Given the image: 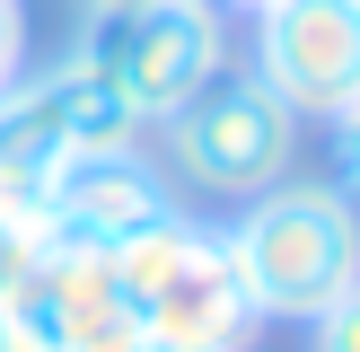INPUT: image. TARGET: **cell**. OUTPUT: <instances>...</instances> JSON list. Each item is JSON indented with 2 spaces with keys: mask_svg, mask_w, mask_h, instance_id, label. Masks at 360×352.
<instances>
[{
  "mask_svg": "<svg viewBox=\"0 0 360 352\" xmlns=\"http://www.w3.org/2000/svg\"><path fill=\"white\" fill-rule=\"evenodd\" d=\"M18 53H27V9H18V0H0V88L18 80Z\"/></svg>",
  "mask_w": 360,
  "mask_h": 352,
  "instance_id": "obj_10",
  "label": "cell"
},
{
  "mask_svg": "<svg viewBox=\"0 0 360 352\" xmlns=\"http://www.w3.org/2000/svg\"><path fill=\"white\" fill-rule=\"evenodd\" d=\"M334 158H343V194H360V97L334 115Z\"/></svg>",
  "mask_w": 360,
  "mask_h": 352,
  "instance_id": "obj_9",
  "label": "cell"
},
{
  "mask_svg": "<svg viewBox=\"0 0 360 352\" xmlns=\"http://www.w3.org/2000/svg\"><path fill=\"white\" fill-rule=\"evenodd\" d=\"M167 168L193 194H220V203H255L264 185L299 168V115L255 80V70H220L211 88H193L167 123Z\"/></svg>",
  "mask_w": 360,
  "mask_h": 352,
  "instance_id": "obj_4",
  "label": "cell"
},
{
  "mask_svg": "<svg viewBox=\"0 0 360 352\" xmlns=\"http://www.w3.org/2000/svg\"><path fill=\"white\" fill-rule=\"evenodd\" d=\"M70 62L97 70L132 106V123H167L193 88H211L229 70V44H220V9H202V0H150V9L88 18Z\"/></svg>",
  "mask_w": 360,
  "mask_h": 352,
  "instance_id": "obj_5",
  "label": "cell"
},
{
  "mask_svg": "<svg viewBox=\"0 0 360 352\" xmlns=\"http://www.w3.org/2000/svg\"><path fill=\"white\" fill-rule=\"evenodd\" d=\"M158 220H176V203H167V185H158V168L141 150H88L44 194V229L79 238V246H123Z\"/></svg>",
  "mask_w": 360,
  "mask_h": 352,
  "instance_id": "obj_7",
  "label": "cell"
},
{
  "mask_svg": "<svg viewBox=\"0 0 360 352\" xmlns=\"http://www.w3.org/2000/svg\"><path fill=\"white\" fill-rule=\"evenodd\" d=\"M132 141H141L132 106L70 53L53 70H35V80H9L0 88V211H35L44 220V194L70 158L132 150Z\"/></svg>",
  "mask_w": 360,
  "mask_h": 352,
  "instance_id": "obj_3",
  "label": "cell"
},
{
  "mask_svg": "<svg viewBox=\"0 0 360 352\" xmlns=\"http://www.w3.org/2000/svg\"><path fill=\"white\" fill-rule=\"evenodd\" d=\"M202 9H264V0H202Z\"/></svg>",
  "mask_w": 360,
  "mask_h": 352,
  "instance_id": "obj_13",
  "label": "cell"
},
{
  "mask_svg": "<svg viewBox=\"0 0 360 352\" xmlns=\"http://www.w3.org/2000/svg\"><path fill=\"white\" fill-rule=\"evenodd\" d=\"M255 80L290 115H343L360 97V0H264L255 9Z\"/></svg>",
  "mask_w": 360,
  "mask_h": 352,
  "instance_id": "obj_6",
  "label": "cell"
},
{
  "mask_svg": "<svg viewBox=\"0 0 360 352\" xmlns=\"http://www.w3.org/2000/svg\"><path fill=\"white\" fill-rule=\"evenodd\" d=\"M105 9H150V0H79V18H105Z\"/></svg>",
  "mask_w": 360,
  "mask_h": 352,
  "instance_id": "obj_12",
  "label": "cell"
},
{
  "mask_svg": "<svg viewBox=\"0 0 360 352\" xmlns=\"http://www.w3.org/2000/svg\"><path fill=\"white\" fill-rule=\"evenodd\" d=\"M0 352H44V334H35V326H18V317L0 308Z\"/></svg>",
  "mask_w": 360,
  "mask_h": 352,
  "instance_id": "obj_11",
  "label": "cell"
},
{
  "mask_svg": "<svg viewBox=\"0 0 360 352\" xmlns=\"http://www.w3.org/2000/svg\"><path fill=\"white\" fill-rule=\"evenodd\" d=\"M105 264H115V291L141 317L150 352H246L255 326H264L246 282H238V264H229V246L211 229H193V220L141 229V238L105 246Z\"/></svg>",
  "mask_w": 360,
  "mask_h": 352,
  "instance_id": "obj_2",
  "label": "cell"
},
{
  "mask_svg": "<svg viewBox=\"0 0 360 352\" xmlns=\"http://www.w3.org/2000/svg\"><path fill=\"white\" fill-rule=\"evenodd\" d=\"M308 352H360V282L334 299L326 317H308Z\"/></svg>",
  "mask_w": 360,
  "mask_h": 352,
  "instance_id": "obj_8",
  "label": "cell"
},
{
  "mask_svg": "<svg viewBox=\"0 0 360 352\" xmlns=\"http://www.w3.org/2000/svg\"><path fill=\"white\" fill-rule=\"evenodd\" d=\"M220 246H229V264H238V282H246L264 326L273 317L281 326H308V317H326L360 282V211H352V194L343 185H308V176L264 185Z\"/></svg>",
  "mask_w": 360,
  "mask_h": 352,
  "instance_id": "obj_1",
  "label": "cell"
}]
</instances>
